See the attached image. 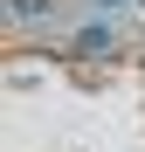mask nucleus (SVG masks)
<instances>
[{
  "instance_id": "nucleus-1",
  "label": "nucleus",
  "mask_w": 145,
  "mask_h": 152,
  "mask_svg": "<svg viewBox=\"0 0 145 152\" xmlns=\"http://www.w3.org/2000/svg\"><path fill=\"white\" fill-rule=\"evenodd\" d=\"M83 48H90V56H104V48H111V28H104V21H90V28H83Z\"/></svg>"
}]
</instances>
